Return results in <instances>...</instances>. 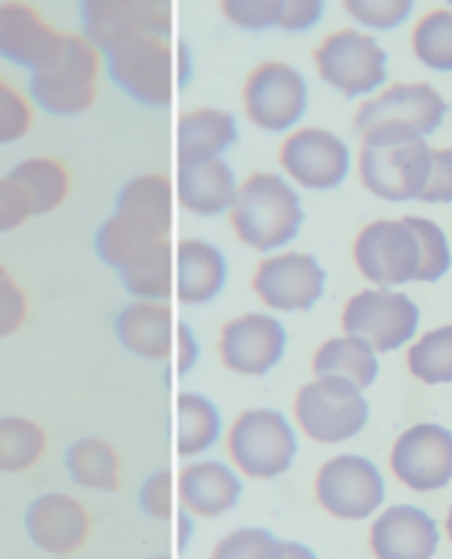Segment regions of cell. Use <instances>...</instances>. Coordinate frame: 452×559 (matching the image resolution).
Here are the masks:
<instances>
[{
  "instance_id": "cell-12",
  "label": "cell",
  "mask_w": 452,
  "mask_h": 559,
  "mask_svg": "<svg viewBox=\"0 0 452 559\" xmlns=\"http://www.w3.org/2000/svg\"><path fill=\"white\" fill-rule=\"evenodd\" d=\"M357 169L364 187L377 198L389 202L419 200L430 178L432 150L424 138L361 145Z\"/></svg>"
},
{
  "instance_id": "cell-44",
  "label": "cell",
  "mask_w": 452,
  "mask_h": 559,
  "mask_svg": "<svg viewBox=\"0 0 452 559\" xmlns=\"http://www.w3.org/2000/svg\"><path fill=\"white\" fill-rule=\"evenodd\" d=\"M32 218L25 193L10 178L0 180V231H12Z\"/></svg>"
},
{
  "instance_id": "cell-16",
  "label": "cell",
  "mask_w": 452,
  "mask_h": 559,
  "mask_svg": "<svg viewBox=\"0 0 452 559\" xmlns=\"http://www.w3.org/2000/svg\"><path fill=\"white\" fill-rule=\"evenodd\" d=\"M391 473L415 493H435L452 481V431L435 423L406 429L391 447Z\"/></svg>"
},
{
  "instance_id": "cell-37",
  "label": "cell",
  "mask_w": 452,
  "mask_h": 559,
  "mask_svg": "<svg viewBox=\"0 0 452 559\" xmlns=\"http://www.w3.org/2000/svg\"><path fill=\"white\" fill-rule=\"evenodd\" d=\"M406 223L413 227L419 251H421V266L417 273V283H437L443 277L452 264V253L448 247V238L443 229L421 216H406Z\"/></svg>"
},
{
  "instance_id": "cell-29",
  "label": "cell",
  "mask_w": 452,
  "mask_h": 559,
  "mask_svg": "<svg viewBox=\"0 0 452 559\" xmlns=\"http://www.w3.org/2000/svg\"><path fill=\"white\" fill-rule=\"evenodd\" d=\"M8 178L25 193L32 216L53 212L71 191V174L67 165L51 156L25 160Z\"/></svg>"
},
{
  "instance_id": "cell-39",
  "label": "cell",
  "mask_w": 452,
  "mask_h": 559,
  "mask_svg": "<svg viewBox=\"0 0 452 559\" xmlns=\"http://www.w3.org/2000/svg\"><path fill=\"white\" fill-rule=\"evenodd\" d=\"M32 124V103L16 87L0 79V145H10L23 138Z\"/></svg>"
},
{
  "instance_id": "cell-10",
  "label": "cell",
  "mask_w": 452,
  "mask_h": 559,
  "mask_svg": "<svg viewBox=\"0 0 452 559\" xmlns=\"http://www.w3.org/2000/svg\"><path fill=\"white\" fill-rule=\"evenodd\" d=\"M419 324V307L402 292L361 289L342 311V331L364 340L374 354H391L413 340Z\"/></svg>"
},
{
  "instance_id": "cell-5",
  "label": "cell",
  "mask_w": 452,
  "mask_h": 559,
  "mask_svg": "<svg viewBox=\"0 0 452 559\" xmlns=\"http://www.w3.org/2000/svg\"><path fill=\"white\" fill-rule=\"evenodd\" d=\"M297 429L316 444H342L357 438L370 419L361 389L342 378H316L295 393Z\"/></svg>"
},
{
  "instance_id": "cell-25",
  "label": "cell",
  "mask_w": 452,
  "mask_h": 559,
  "mask_svg": "<svg viewBox=\"0 0 452 559\" xmlns=\"http://www.w3.org/2000/svg\"><path fill=\"white\" fill-rule=\"evenodd\" d=\"M238 143L236 116L215 109L198 107L178 118V158L180 163H200L219 158Z\"/></svg>"
},
{
  "instance_id": "cell-36",
  "label": "cell",
  "mask_w": 452,
  "mask_h": 559,
  "mask_svg": "<svg viewBox=\"0 0 452 559\" xmlns=\"http://www.w3.org/2000/svg\"><path fill=\"white\" fill-rule=\"evenodd\" d=\"M282 537L260 526H242L215 542L209 559H279Z\"/></svg>"
},
{
  "instance_id": "cell-48",
  "label": "cell",
  "mask_w": 452,
  "mask_h": 559,
  "mask_svg": "<svg viewBox=\"0 0 452 559\" xmlns=\"http://www.w3.org/2000/svg\"><path fill=\"white\" fill-rule=\"evenodd\" d=\"M193 533H195L193 518L187 511L180 509V515H178V544H180V548H187L193 542Z\"/></svg>"
},
{
  "instance_id": "cell-40",
  "label": "cell",
  "mask_w": 452,
  "mask_h": 559,
  "mask_svg": "<svg viewBox=\"0 0 452 559\" xmlns=\"http://www.w3.org/2000/svg\"><path fill=\"white\" fill-rule=\"evenodd\" d=\"M219 12L231 25L249 32L275 27L282 0H222Z\"/></svg>"
},
{
  "instance_id": "cell-20",
  "label": "cell",
  "mask_w": 452,
  "mask_h": 559,
  "mask_svg": "<svg viewBox=\"0 0 452 559\" xmlns=\"http://www.w3.org/2000/svg\"><path fill=\"white\" fill-rule=\"evenodd\" d=\"M245 493L242 475L217 460H195L178 473V500L191 518L215 520L231 513Z\"/></svg>"
},
{
  "instance_id": "cell-47",
  "label": "cell",
  "mask_w": 452,
  "mask_h": 559,
  "mask_svg": "<svg viewBox=\"0 0 452 559\" xmlns=\"http://www.w3.org/2000/svg\"><path fill=\"white\" fill-rule=\"evenodd\" d=\"M279 559H320L318 552L295 539H282V557Z\"/></svg>"
},
{
  "instance_id": "cell-24",
  "label": "cell",
  "mask_w": 452,
  "mask_h": 559,
  "mask_svg": "<svg viewBox=\"0 0 452 559\" xmlns=\"http://www.w3.org/2000/svg\"><path fill=\"white\" fill-rule=\"evenodd\" d=\"M229 264L224 253L200 238L178 242V300L182 305L211 302L226 285Z\"/></svg>"
},
{
  "instance_id": "cell-11",
  "label": "cell",
  "mask_w": 452,
  "mask_h": 559,
  "mask_svg": "<svg viewBox=\"0 0 452 559\" xmlns=\"http://www.w3.org/2000/svg\"><path fill=\"white\" fill-rule=\"evenodd\" d=\"M309 107V85L297 69L284 60H262L242 85V109L262 131L293 129Z\"/></svg>"
},
{
  "instance_id": "cell-18",
  "label": "cell",
  "mask_w": 452,
  "mask_h": 559,
  "mask_svg": "<svg viewBox=\"0 0 452 559\" xmlns=\"http://www.w3.org/2000/svg\"><path fill=\"white\" fill-rule=\"evenodd\" d=\"M25 528L29 539L43 552L69 557L87 546L94 518L79 498L67 493H45L27 509Z\"/></svg>"
},
{
  "instance_id": "cell-17",
  "label": "cell",
  "mask_w": 452,
  "mask_h": 559,
  "mask_svg": "<svg viewBox=\"0 0 452 559\" xmlns=\"http://www.w3.org/2000/svg\"><path fill=\"white\" fill-rule=\"evenodd\" d=\"M286 352V329L269 313L249 311L219 329L217 354L226 371L260 378L279 365Z\"/></svg>"
},
{
  "instance_id": "cell-51",
  "label": "cell",
  "mask_w": 452,
  "mask_h": 559,
  "mask_svg": "<svg viewBox=\"0 0 452 559\" xmlns=\"http://www.w3.org/2000/svg\"><path fill=\"white\" fill-rule=\"evenodd\" d=\"M148 559H171L169 555H154V557H148Z\"/></svg>"
},
{
  "instance_id": "cell-43",
  "label": "cell",
  "mask_w": 452,
  "mask_h": 559,
  "mask_svg": "<svg viewBox=\"0 0 452 559\" xmlns=\"http://www.w3.org/2000/svg\"><path fill=\"white\" fill-rule=\"evenodd\" d=\"M322 14V0H282V10L275 27L284 32H307L320 23Z\"/></svg>"
},
{
  "instance_id": "cell-46",
  "label": "cell",
  "mask_w": 452,
  "mask_h": 559,
  "mask_svg": "<svg viewBox=\"0 0 452 559\" xmlns=\"http://www.w3.org/2000/svg\"><path fill=\"white\" fill-rule=\"evenodd\" d=\"M176 337H178V371L187 373V371L193 369V365L198 360V354H200V348H198L193 331L187 324L178 326Z\"/></svg>"
},
{
  "instance_id": "cell-15",
  "label": "cell",
  "mask_w": 452,
  "mask_h": 559,
  "mask_svg": "<svg viewBox=\"0 0 452 559\" xmlns=\"http://www.w3.org/2000/svg\"><path fill=\"white\" fill-rule=\"evenodd\" d=\"M111 81L133 100L165 107L174 98V47L169 38H140L107 56Z\"/></svg>"
},
{
  "instance_id": "cell-8",
  "label": "cell",
  "mask_w": 452,
  "mask_h": 559,
  "mask_svg": "<svg viewBox=\"0 0 452 559\" xmlns=\"http://www.w3.org/2000/svg\"><path fill=\"white\" fill-rule=\"evenodd\" d=\"M353 262L361 277L380 289L417 283L419 240L406 218H380L364 225L353 240Z\"/></svg>"
},
{
  "instance_id": "cell-9",
  "label": "cell",
  "mask_w": 452,
  "mask_h": 559,
  "mask_svg": "<svg viewBox=\"0 0 452 559\" xmlns=\"http://www.w3.org/2000/svg\"><path fill=\"white\" fill-rule=\"evenodd\" d=\"M81 23L83 36L109 56L140 38H169L174 10L167 0H90L83 3Z\"/></svg>"
},
{
  "instance_id": "cell-13",
  "label": "cell",
  "mask_w": 452,
  "mask_h": 559,
  "mask_svg": "<svg viewBox=\"0 0 452 559\" xmlns=\"http://www.w3.org/2000/svg\"><path fill=\"white\" fill-rule=\"evenodd\" d=\"M279 167L299 187L326 191L340 187L353 165L350 147L324 127H297L279 145Z\"/></svg>"
},
{
  "instance_id": "cell-41",
  "label": "cell",
  "mask_w": 452,
  "mask_h": 559,
  "mask_svg": "<svg viewBox=\"0 0 452 559\" xmlns=\"http://www.w3.org/2000/svg\"><path fill=\"white\" fill-rule=\"evenodd\" d=\"M27 320V298L12 273L0 264V337L16 333Z\"/></svg>"
},
{
  "instance_id": "cell-30",
  "label": "cell",
  "mask_w": 452,
  "mask_h": 559,
  "mask_svg": "<svg viewBox=\"0 0 452 559\" xmlns=\"http://www.w3.org/2000/svg\"><path fill=\"white\" fill-rule=\"evenodd\" d=\"M163 240L120 214H114L96 234V253L120 275L135 269Z\"/></svg>"
},
{
  "instance_id": "cell-38",
  "label": "cell",
  "mask_w": 452,
  "mask_h": 559,
  "mask_svg": "<svg viewBox=\"0 0 452 559\" xmlns=\"http://www.w3.org/2000/svg\"><path fill=\"white\" fill-rule=\"evenodd\" d=\"M346 14L368 29H395L413 12L411 0H346Z\"/></svg>"
},
{
  "instance_id": "cell-7",
  "label": "cell",
  "mask_w": 452,
  "mask_h": 559,
  "mask_svg": "<svg viewBox=\"0 0 452 559\" xmlns=\"http://www.w3.org/2000/svg\"><path fill=\"white\" fill-rule=\"evenodd\" d=\"M318 76L346 98L374 94L389 79V53L374 36L342 27L322 38L313 51Z\"/></svg>"
},
{
  "instance_id": "cell-22",
  "label": "cell",
  "mask_w": 452,
  "mask_h": 559,
  "mask_svg": "<svg viewBox=\"0 0 452 559\" xmlns=\"http://www.w3.org/2000/svg\"><path fill=\"white\" fill-rule=\"evenodd\" d=\"M238 193L234 169L222 158L180 163L178 167V202L185 212L202 218L229 214Z\"/></svg>"
},
{
  "instance_id": "cell-31",
  "label": "cell",
  "mask_w": 452,
  "mask_h": 559,
  "mask_svg": "<svg viewBox=\"0 0 452 559\" xmlns=\"http://www.w3.org/2000/svg\"><path fill=\"white\" fill-rule=\"evenodd\" d=\"M222 436L217 406L202 393L185 391L178 397V455L193 460L215 447Z\"/></svg>"
},
{
  "instance_id": "cell-50",
  "label": "cell",
  "mask_w": 452,
  "mask_h": 559,
  "mask_svg": "<svg viewBox=\"0 0 452 559\" xmlns=\"http://www.w3.org/2000/svg\"><path fill=\"white\" fill-rule=\"evenodd\" d=\"M443 526H445V535H448V539L452 542V507L448 509V515H445V522H443Z\"/></svg>"
},
{
  "instance_id": "cell-33",
  "label": "cell",
  "mask_w": 452,
  "mask_h": 559,
  "mask_svg": "<svg viewBox=\"0 0 452 559\" xmlns=\"http://www.w3.org/2000/svg\"><path fill=\"white\" fill-rule=\"evenodd\" d=\"M406 367L424 384L452 382V324L424 333L408 348Z\"/></svg>"
},
{
  "instance_id": "cell-14",
  "label": "cell",
  "mask_w": 452,
  "mask_h": 559,
  "mask_svg": "<svg viewBox=\"0 0 452 559\" xmlns=\"http://www.w3.org/2000/svg\"><path fill=\"white\" fill-rule=\"evenodd\" d=\"M251 287L273 311H309L324 296L326 271L307 251H282L258 262Z\"/></svg>"
},
{
  "instance_id": "cell-3",
  "label": "cell",
  "mask_w": 452,
  "mask_h": 559,
  "mask_svg": "<svg viewBox=\"0 0 452 559\" xmlns=\"http://www.w3.org/2000/svg\"><path fill=\"white\" fill-rule=\"evenodd\" d=\"M103 53L83 34H62L56 53L32 72V100L53 116H79L94 107Z\"/></svg>"
},
{
  "instance_id": "cell-35",
  "label": "cell",
  "mask_w": 452,
  "mask_h": 559,
  "mask_svg": "<svg viewBox=\"0 0 452 559\" xmlns=\"http://www.w3.org/2000/svg\"><path fill=\"white\" fill-rule=\"evenodd\" d=\"M413 51L435 72H452V10H432L419 19L411 36Z\"/></svg>"
},
{
  "instance_id": "cell-21",
  "label": "cell",
  "mask_w": 452,
  "mask_h": 559,
  "mask_svg": "<svg viewBox=\"0 0 452 559\" xmlns=\"http://www.w3.org/2000/svg\"><path fill=\"white\" fill-rule=\"evenodd\" d=\"M62 32L27 3L0 5V58L36 72L58 49Z\"/></svg>"
},
{
  "instance_id": "cell-23",
  "label": "cell",
  "mask_w": 452,
  "mask_h": 559,
  "mask_svg": "<svg viewBox=\"0 0 452 559\" xmlns=\"http://www.w3.org/2000/svg\"><path fill=\"white\" fill-rule=\"evenodd\" d=\"M116 335L138 358L167 360L174 348V309L169 302L135 300L118 313Z\"/></svg>"
},
{
  "instance_id": "cell-26",
  "label": "cell",
  "mask_w": 452,
  "mask_h": 559,
  "mask_svg": "<svg viewBox=\"0 0 452 559\" xmlns=\"http://www.w3.org/2000/svg\"><path fill=\"white\" fill-rule=\"evenodd\" d=\"M116 214L138 227L169 238L174 225V187L165 174H142L127 182L118 195Z\"/></svg>"
},
{
  "instance_id": "cell-2",
  "label": "cell",
  "mask_w": 452,
  "mask_h": 559,
  "mask_svg": "<svg viewBox=\"0 0 452 559\" xmlns=\"http://www.w3.org/2000/svg\"><path fill=\"white\" fill-rule=\"evenodd\" d=\"M448 103L428 83H395L368 96L355 111L353 124L361 145L417 140L443 122Z\"/></svg>"
},
{
  "instance_id": "cell-1",
  "label": "cell",
  "mask_w": 452,
  "mask_h": 559,
  "mask_svg": "<svg viewBox=\"0 0 452 559\" xmlns=\"http://www.w3.org/2000/svg\"><path fill=\"white\" fill-rule=\"evenodd\" d=\"M229 223L240 242L269 253L286 247L299 234L305 209L286 178L273 171H253L238 185Z\"/></svg>"
},
{
  "instance_id": "cell-49",
  "label": "cell",
  "mask_w": 452,
  "mask_h": 559,
  "mask_svg": "<svg viewBox=\"0 0 452 559\" xmlns=\"http://www.w3.org/2000/svg\"><path fill=\"white\" fill-rule=\"evenodd\" d=\"M178 76H180V85H185L191 76V64H189V53L187 47L180 45L178 47Z\"/></svg>"
},
{
  "instance_id": "cell-32",
  "label": "cell",
  "mask_w": 452,
  "mask_h": 559,
  "mask_svg": "<svg viewBox=\"0 0 452 559\" xmlns=\"http://www.w3.org/2000/svg\"><path fill=\"white\" fill-rule=\"evenodd\" d=\"M47 433L27 417H0V473H21L40 462Z\"/></svg>"
},
{
  "instance_id": "cell-34",
  "label": "cell",
  "mask_w": 452,
  "mask_h": 559,
  "mask_svg": "<svg viewBox=\"0 0 452 559\" xmlns=\"http://www.w3.org/2000/svg\"><path fill=\"white\" fill-rule=\"evenodd\" d=\"M120 277H122V285L135 300L167 302L174 289L171 242L163 240L133 271Z\"/></svg>"
},
{
  "instance_id": "cell-27",
  "label": "cell",
  "mask_w": 452,
  "mask_h": 559,
  "mask_svg": "<svg viewBox=\"0 0 452 559\" xmlns=\"http://www.w3.org/2000/svg\"><path fill=\"white\" fill-rule=\"evenodd\" d=\"M64 471L85 491L114 493L122 488L120 453L103 438L75 440L64 453Z\"/></svg>"
},
{
  "instance_id": "cell-42",
  "label": "cell",
  "mask_w": 452,
  "mask_h": 559,
  "mask_svg": "<svg viewBox=\"0 0 452 559\" xmlns=\"http://www.w3.org/2000/svg\"><path fill=\"white\" fill-rule=\"evenodd\" d=\"M171 471L163 468L156 471L154 475H148L146 481L142 484L138 502L140 509L151 518V520H169L171 518Z\"/></svg>"
},
{
  "instance_id": "cell-28",
  "label": "cell",
  "mask_w": 452,
  "mask_h": 559,
  "mask_svg": "<svg viewBox=\"0 0 452 559\" xmlns=\"http://www.w3.org/2000/svg\"><path fill=\"white\" fill-rule=\"evenodd\" d=\"M311 369L316 378H342L366 391L380 373V360L364 340L342 333L316 348Z\"/></svg>"
},
{
  "instance_id": "cell-4",
  "label": "cell",
  "mask_w": 452,
  "mask_h": 559,
  "mask_svg": "<svg viewBox=\"0 0 452 559\" xmlns=\"http://www.w3.org/2000/svg\"><path fill=\"white\" fill-rule=\"evenodd\" d=\"M224 451L240 475L275 479L293 466L299 440L284 413L275 408H247L226 431Z\"/></svg>"
},
{
  "instance_id": "cell-19",
  "label": "cell",
  "mask_w": 452,
  "mask_h": 559,
  "mask_svg": "<svg viewBox=\"0 0 452 559\" xmlns=\"http://www.w3.org/2000/svg\"><path fill=\"white\" fill-rule=\"evenodd\" d=\"M441 533L430 513L413 504H393L377 513L368 526L372 559H432Z\"/></svg>"
},
{
  "instance_id": "cell-45",
  "label": "cell",
  "mask_w": 452,
  "mask_h": 559,
  "mask_svg": "<svg viewBox=\"0 0 452 559\" xmlns=\"http://www.w3.org/2000/svg\"><path fill=\"white\" fill-rule=\"evenodd\" d=\"M421 202H452V150H432V169Z\"/></svg>"
},
{
  "instance_id": "cell-6",
  "label": "cell",
  "mask_w": 452,
  "mask_h": 559,
  "mask_svg": "<svg viewBox=\"0 0 452 559\" xmlns=\"http://www.w3.org/2000/svg\"><path fill=\"white\" fill-rule=\"evenodd\" d=\"M318 507L340 522L372 520L386 502V479L372 460L357 453L329 457L316 473Z\"/></svg>"
}]
</instances>
